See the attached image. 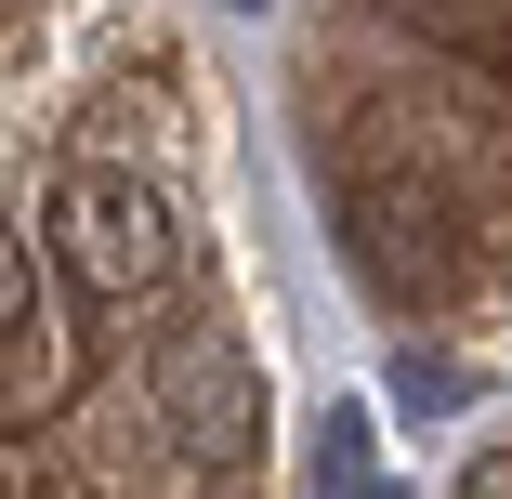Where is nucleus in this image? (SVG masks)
I'll return each instance as SVG.
<instances>
[{"label": "nucleus", "mask_w": 512, "mask_h": 499, "mask_svg": "<svg viewBox=\"0 0 512 499\" xmlns=\"http://www.w3.org/2000/svg\"><path fill=\"white\" fill-rule=\"evenodd\" d=\"M342 250L381 303H447L460 289V211L434 171H368L342 158Z\"/></svg>", "instance_id": "nucleus-1"}, {"label": "nucleus", "mask_w": 512, "mask_h": 499, "mask_svg": "<svg viewBox=\"0 0 512 499\" xmlns=\"http://www.w3.org/2000/svg\"><path fill=\"white\" fill-rule=\"evenodd\" d=\"M40 224H53V263L92 289V303H132V289L171 276V211H158V184L119 171V158H79Z\"/></svg>", "instance_id": "nucleus-2"}, {"label": "nucleus", "mask_w": 512, "mask_h": 499, "mask_svg": "<svg viewBox=\"0 0 512 499\" xmlns=\"http://www.w3.org/2000/svg\"><path fill=\"white\" fill-rule=\"evenodd\" d=\"M158 421H171V447L184 460H211V473H237L250 447H263V381H250V355H237V329L224 316H184L171 342H158Z\"/></svg>", "instance_id": "nucleus-3"}, {"label": "nucleus", "mask_w": 512, "mask_h": 499, "mask_svg": "<svg viewBox=\"0 0 512 499\" xmlns=\"http://www.w3.org/2000/svg\"><path fill=\"white\" fill-rule=\"evenodd\" d=\"M316 499H381V447H368V408H329V421H316Z\"/></svg>", "instance_id": "nucleus-4"}, {"label": "nucleus", "mask_w": 512, "mask_h": 499, "mask_svg": "<svg viewBox=\"0 0 512 499\" xmlns=\"http://www.w3.org/2000/svg\"><path fill=\"white\" fill-rule=\"evenodd\" d=\"M27 316H40V263H27V237L0 224V355L27 342Z\"/></svg>", "instance_id": "nucleus-5"}, {"label": "nucleus", "mask_w": 512, "mask_h": 499, "mask_svg": "<svg viewBox=\"0 0 512 499\" xmlns=\"http://www.w3.org/2000/svg\"><path fill=\"white\" fill-rule=\"evenodd\" d=\"M460 499H512V447H486V460L460 473Z\"/></svg>", "instance_id": "nucleus-6"}]
</instances>
